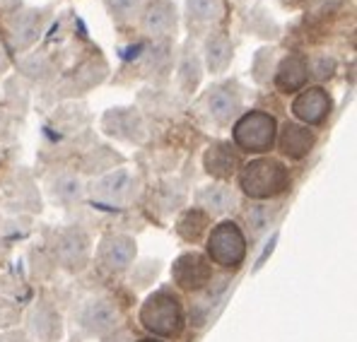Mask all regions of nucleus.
<instances>
[{"label":"nucleus","mask_w":357,"mask_h":342,"mask_svg":"<svg viewBox=\"0 0 357 342\" xmlns=\"http://www.w3.org/2000/svg\"><path fill=\"white\" fill-rule=\"evenodd\" d=\"M143 27L152 36H165L176 27V10L172 0H150L143 15Z\"/></svg>","instance_id":"9b49d317"},{"label":"nucleus","mask_w":357,"mask_h":342,"mask_svg":"<svg viewBox=\"0 0 357 342\" xmlns=\"http://www.w3.org/2000/svg\"><path fill=\"white\" fill-rule=\"evenodd\" d=\"M278 123L271 114L264 111H249L234 123V143H237L244 152H268L275 143Z\"/></svg>","instance_id":"7ed1b4c3"},{"label":"nucleus","mask_w":357,"mask_h":342,"mask_svg":"<svg viewBox=\"0 0 357 342\" xmlns=\"http://www.w3.org/2000/svg\"><path fill=\"white\" fill-rule=\"evenodd\" d=\"M140 323L155 335L172 338L181 330L183 325V311L181 302L172 292H157L148 297V302L140 309Z\"/></svg>","instance_id":"f03ea898"},{"label":"nucleus","mask_w":357,"mask_h":342,"mask_svg":"<svg viewBox=\"0 0 357 342\" xmlns=\"http://www.w3.org/2000/svg\"><path fill=\"white\" fill-rule=\"evenodd\" d=\"M77 325L87 335H104L119 325V309L112 299H89L77 313Z\"/></svg>","instance_id":"423d86ee"},{"label":"nucleus","mask_w":357,"mask_h":342,"mask_svg":"<svg viewBox=\"0 0 357 342\" xmlns=\"http://www.w3.org/2000/svg\"><path fill=\"white\" fill-rule=\"evenodd\" d=\"M104 128H107V133L119 135V138L135 140L140 135V130H143V125H140V118L133 111H128V109H114V111L104 116Z\"/></svg>","instance_id":"a211bd4d"},{"label":"nucleus","mask_w":357,"mask_h":342,"mask_svg":"<svg viewBox=\"0 0 357 342\" xmlns=\"http://www.w3.org/2000/svg\"><path fill=\"white\" fill-rule=\"evenodd\" d=\"M208 256L218 265L227 267V270H237L246 258L244 231L234 222H220L208 236Z\"/></svg>","instance_id":"20e7f679"},{"label":"nucleus","mask_w":357,"mask_h":342,"mask_svg":"<svg viewBox=\"0 0 357 342\" xmlns=\"http://www.w3.org/2000/svg\"><path fill=\"white\" fill-rule=\"evenodd\" d=\"M271 219H273V210L268 208V205H256V208H251V212H249L251 234L259 236L261 231L271 227Z\"/></svg>","instance_id":"b1692460"},{"label":"nucleus","mask_w":357,"mask_h":342,"mask_svg":"<svg viewBox=\"0 0 357 342\" xmlns=\"http://www.w3.org/2000/svg\"><path fill=\"white\" fill-rule=\"evenodd\" d=\"M29 328L34 333V338L39 342H59L63 325H61V316L54 311L46 304H39V306L31 311L29 316Z\"/></svg>","instance_id":"4468645a"},{"label":"nucleus","mask_w":357,"mask_h":342,"mask_svg":"<svg viewBox=\"0 0 357 342\" xmlns=\"http://www.w3.org/2000/svg\"><path fill=\"white\" fill-rule=\"evenodd\" d=\"M138 5H140V0H107L109 13H112L114 17H119V20L130 17V15L138 10Z\"/></svg>","instance_id":"393cba45"},{"label":"nucleus","mask_w":357,"mask_h":342,"mask_svg":"<svg viewBox=\"0 0 357 342\" xmlns=\"http://www.w3.org/2000/svg\"><path fill=\"white\" fill-rule=\"evenodd\" d=\"M333 68H335V63L331 61V58H319L317 61V68H314V75L317 77H321V80H326V77L333 75Z\"/></svg>","instance_id":"a878e982"},{"label":"nucleus","mask_w":357,"mask_h":342,"mask_svg":"<svg viewBox=\"0 0 357 342\" xmlns=\"http://www.w3.org/2000/svg\"><path fill=\"white\" fill-rule=\"evenodd\" d=\"M206 58L210 72H222L232 61V44L225 34H213L206 46Z\"/></svg>","instance_id":"6ab92c4d"},{"label":"nucleus","mask_w":357,"mask_h":342,"mask_svg":"<svg viewBox=\"0 0 357 342\" xmlns=\"http://www.w3.org/2000/svg\"><path fill=\"white\" fill-rule=\"evenodd\" d=\"M130 191H133V178L126 169H119L109 176H104L102 181L94 186L92 196L94 200H99L102 205H107L109 210H119L121 205L128 203Z\"/></svg>","instance_id":"1a4fd4ad"},{"label":"nucleus","mask_w":357,"mask_h":342,"mask_svg":"<svg viewBox=\"0 0 357 342\" xmlns=\"http://www.w3.org/2000/svg\"><path fill=\"white\" fill-rule=\"evenodd\" d=\"M97 258L107 270L123 272L135 261V241L126 234H112L104 236L97 249Z\"/></svg>","instance_id":"6e6552de"},{"label":"nucleus","mask_w":357,"mask_h":342,"mask_svg":"<svg viewBox=\"0 0 357 342\" xmlns=\"http://www.w3.org/2000/svg\"><path fill=\"white\" fill-rule=\"evenodd\" d=\"M73 342H77V340H73Z\"/></svg>","instance_id":"c756f323"},{"label":"nucleus","mask_w":357,"mask_h":342,"mask_svg":"<svg viewBox=\"0 0 357 342\" xmlns=\"http://www.w3.org/2000/svg\"><path fill=\"white\" fill-rule=\"evenodd\" d=\"M51 196L59 203H66V205H73L82 198V183L80 178L75 176H59L54 183H51Z\"/></svg>","instance_id":"412c9836"},{"label":"nucleus","mask_w":357,"mask_h":342,"mask_svg":"<svg viewBox=\"0 0 357 342\" xmlns=\"http://www.w3.org/2000/svg\"><path fill=\"white\" fill-rule=\"evenodd\" d=\"M328 111H331V97L324 92L321 87L304 89V92L297 94L295 102H292V114H295L299 121L309 123V125L324 123Z\"/></svg>","instance_id":"9d476101"},{"label":"nucleus","mask_w":357,"mask_h":342,"mask_svg":"<svg viewBox=\"0 0 357 342\" xmlns=\"http://www.w3.org/2000/svg\"><path fill=\"white\" fill-rule=\"evenodd\" d=\"M198 203L206 208V212L213 215H225L237 205V196L229 186L225 183H215V186H208L198 193Z\"/></svg>","instance_id":"f3484780"},{"label":"nucleus","mask_w":357,"mask_h":342,"mask_svg":"<svg viewBox=\"0 0 357 342\" xmlns=\"http://www.w3.org/2000/svg\"><path fill=\"white\" fill-rule=\"evenodd\" d=\"M13 34H15V46H20V49L29 46L36 39V34H39V17H36V13L20 15L13 24Z\"/></svg>","instance_id":"4be33fe9"},{"label":"nucleus","mask_w":357,"mask_h":342,"mask_svg":"<svg viewBox=\"0 0 357 342\" xmlns=\"http://www.w3.org/2000/svg\"><path fill=\"white\" fill-rule=\"evenodd\" d=\"M314 143H317V138H314L312 130L304 128V125L287 123L285 128L280 130V150H282V155L290 157V160H302V157H307L309 152H312Z\"/></svg>","instance_id":"ddd939ff"},{"label":"nucleus","mask_w":357,"mask_h":342,"mask_svg":"<svg viewBox=\"0 0 357 342\" xmlns=\"http://www.w3.org/2000/svg\"><path fill=\"white\" fill-rule=\"evenodd\" d=\"M208 222H210V217H208L206 210L193 208V210H186V212L178 217L176 231H178V236H181V239L198 241L203 236V231L208 229Z\"/></svg>","instance_id":"aec40b11"},{"label":"nucleus","mask_w":357,"mask_h":342,"mask_svg":"<svg viewBox=\"0 0 357 342\" xmlns=\"http://www.w3.org/2000/svg\"><path fill=\"white\" fill-rule=\"evenodd\" d=\"M138 342H160V340H138Z\"/></svg>","instance_id":"c85d7f7f"},{"label":"nucleus","mask_w":357,"mask_h":342,"mask_svg":"<svg viewBox=\"0 0 357 342\" xmlns=\"http://www.w3.org/2000/svg\"><path fill=\"white\" fill-rule=\"evenodd\" d=\"M172 280L181 289L188 292H198V289L208 287L213 280V267L203 256L198 254H183L178 256L172 265Z\"/></svg>","instance_id":"0eeeda50"},{"label":"nucleus","mask_w":357,"mask_h":342,"mask_svg":"<svg viewBox=\"0 0 357 342\" xmlns=\"http://www.w3.org/2000/svg\"><path fill=\"white\" fill-rule=\"evenodd\" d=\"M307 77H309V65L302 56H287L285 61L278 65L275 72V85L282 92H297L307 85Z\"/></svg>","instance_id":"2eb2a0df"},{"label":"nucleus","mask_w":357,"mask_h":342,"mask_svg":"<svg viewBox=\"0 0 357 342\" xmlns=\"http://www.w3.org/2000/svg\"><path fill=\"white\" fill-rule=\"evenodd\" d=\"M206 107L208 114L215 123L225 125L232 123V118L241 111V102L234 92H229L227 87H213L206 97Z\"/></svg>","instance_id":"f8f14e48"},{"label":"nucleus","mask_w":357,"mask_h":342,"mask_svg":"<svg viewBox=\"0 0 357 342\" xmlns=\"http://www.w3.org/2000/svg\"><path fill=\"white\" fill-rule=\"evenodd\" d=\"M92 254V241L82 229L68 227L56 236V258L68 270H82Z\"/></svg>","instance_id":"39448f33"},{"label":"nucleus","mask_w":357,"mask_h":342,"mask_svg":"<svg viewBox=\"0 0 357 342\" xmlns=\"http://www.w3.org/2000/svg\"><path fill=\"white\" fill-rule=\"evenodd\" d=\"M203 164H206V171L210 173V176L229 178L234 171H237V155L232 152V145L213 143L206 150Z\"/></svg>","instance_id":"dca6fc26"},{"label":"nucleus","mask_w":357,"mask_h":342,"mask_svg":"<svg viewBox=\"0 0 357 342\" xmlns=\"http://www.w3.org/2000/svg\"><path fill=\"white\" fill-rule=\"evenodd\" d=\"M123 340H128V333H119L116 338H107V342H123Z\"/></svg>","instance_id":"cd10ccee"},{"label":"nucleus","mask_w":357,"mask_h":342,"mask_svg":"<svg viewBox=\"0 0 357 342\" xmlns=\"http://www.w3.org/2000/svg\"><path fill=\"white\" fill-rule=\"evenodd\" d=\"M239 183H241V191L249 198L256 200L275 198L280 193H285L287 186H290V171L285 169L282 162L271 160V157H261V160L249 162L241 169Z\"/></svg>","instance_id":"f257e3e1"},{"label":"nucleus","mask_w":357,"mask_h":342,"mask_svg":"<svg viewBox=\"0 0 357 342\" xmlns=\"http://www.w3.org/2000/svg\"><path fill=\"white\" fill-rule=\"evenodd\" d=\"M8 342H31V340L24 338V335H20V333H15V335H10Z\"/></svg>","instance_id":"bb28decb"},{"label":"nucleus","mask_w":357,"mask_h":342,"mask_svg":"<svg viewBox=\"0 0 357 342\" xmlns=\"http://www.w3.org/2000/svg\"><path fill=\"white\" fill-rule=\"evenodd\" d=\"M188 17L196 22H213L222 15V0H188Z\"/></svg>","instance_id":"5701e85b"}]
</instances>
